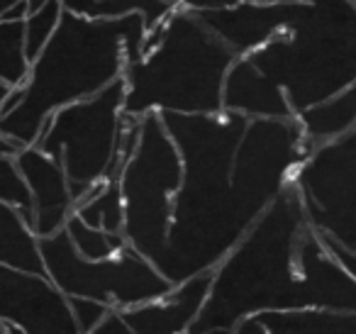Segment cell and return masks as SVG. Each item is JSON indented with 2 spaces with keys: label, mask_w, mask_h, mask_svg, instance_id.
I'll return each mask as SVG.
<instances>
[{
  "label": "cell",
  "mask_w": 356,
  "mask_h": 334,
  "mask_svg": "<svg viewBox=\"0 0 356 334\" xmlns=\"http://www.w3.org/2000/svg\"><path fill=\"white\" fill-rule=\"evenodd\" d=\"M325 239V237H322ZM325 244L330 246V251L337 256V261H339L341 266H344L346 271H349V276L356 280V254L354 251H349V249H344V246H339V244H334V241H330V239H325Z\"/></svg>",
  "instance_id": "obj_26"
},
{
  "label": "cell",
  "mask_w": 356,
  "mask_h": 334,
  "mask_svg": "<svg viewBox=\"0 0 356 334\" xmlns=\"http://www.w3.org/2000/svg\"><path fill=\"white\" fill-rule=\"evenodd\" d=\"M147 25L142 15L83 17L66 13L49 45L30 64L22 98L0 115V132L20 147L40 139L47 120L66 105L81 103L110 88L142 56Z\"/></svg>",
  "instance_id": "obj_3"
},
{
  "label": "cell",
  "mask_w": 356,
  "mask_h": 334,
  "mask_svg": "<svg viewBox=\"0 0 356 334\" xmlns=\"http://www.w3.org/2000/svg\"><path fill=\"white\" fill-rule=\"evenodd\" d=\"M268 334H356V312L341 310H286V312L254 315Z\"/></svg>",
  "instance_id": "obj_17"
},
{
  "label": "cell",
  "mask_w": 356,
  "mask_h": 334,
  "mask_svg": "<svg viewBox=\"0 0 356 334\" xmlns=\"http://www.w3.org/2000/svg\"><path fill=\"white\" fill-rule=\"evenodd\" d=\"M0 334H25L17 324L8 322V319H0Z\"/></svg>",
  "instance_id": "obj_30"
},
{
  "label": "cell",
  "mask_w": 356,
  "mask_h": 334,
  "mask_svg": "<svg viewBox=\"0 0 356 334\" xmlns=\"http://www.w3.org/2000/svg\"><path fill=\"white\" fill-rule=\"evenodd\" d=\"M213 285V271L198 273L173 285L166 295L142 305L120 310L122 319L137 334H188L191 324L203 310Z\"/></svg>",
  "instance_id": "obj_13"
},
{
  "label": "cell",
  "mask_w": 356,
  "mask_h": 334,
  "mask_svg": "<svg viewBox=\"0 0 356 334\" xmlns=\"http://www.w3.org/2000/svg\"><path fill=\"white\" fill-rule=\"evenodd\" d=\"M0 319L25 334H81L69 298L47 276L0 266Z\"/></svg>",
  "instance_id": "obj_10"
},
{
  "label": "cell",
  "mask_w": 356,
  "mask_h": 334,
  "mask_svg": "<svg viewBox=\"0 0 356 334\" xmlns=\"http://www.w3.org/2000/svg\"><path fill=\"white\" fill-rule=\"evenodd\" d=\"M30 59L25 51V20H0V81L10 88L25 86Z\"/></svg>",
  "instance_id": "obj_19"
},
{
  "label": "cell",
  "mask_w": 356,
  "mask_h": 334,
  "mask_svg": "<svg viewBox=\"0 0 356 334\" xmlns=\"http://www.w3.org/2000/svg\"><path fill=\"white\" fill-rule=\"evenodd\" d=\"M293 183L310 225L356 254V142L344 134L315 147Z\"/></svg>",
  "instance_id": "obj_9"
},
{
  "label": "cell",
  "mask_w": 356,
  "mask_h": 334,
  "mask_svg": "<svg viewBox=\"0 0 356 334\" xmlns=\"http://www.w3.org/2000/svg\"><path fill=\"white\" fill-rule=\"evenodd\" d=\"M184 178V164L161 115L142 118L137 147L120 173L127 246L154 266L166 249L173 220V200Z\"/></svg>",
  "instance_id": "obj_6"
},
{
  "label": "cell",
  "mask_w": 356,
  "mask_h": 334,
  "mask_svg": "<svg viewBox=\"0 0 356 334\" xmlns=\"http://www.w3.org/2000/svg\"><path fill=\"white\" fill-rule=\"evenodd\" d=\"M247 3H283V0H247Z\"/></svg>",
  "instance_id": "obj_34"
},
{
  "label": "cell",
  "mask_w": 356,
  "mask_h": 334,
  "mask_svg": "<svg viewBox=\"0 0 356 334\" xmlns=\"http://www.w3.org/2000/svg\"><path fill=\"white\" fill-rule=\"evenodd\" d=\"M17 3H22V0H0V17H6Z\"/></svg>",
  "instance_id": "obj_31"
},
{
  "label": "cell",
  "mask_w": 356,
  "mask_h": 334,
  "mask_svg": "<svg viewBox=\"0 0 356 334\" xmlns=\"http://www.w3.org/2000/svg\"><path fill=\"white\" fill-rule=\"evenodd\" d=\"M173 8L181 10H193V13H208V10H222V8L234 6L237 0H166Z\"/></svg>",
  "instance_id": "obj_24"
},
{
  "label": "cell",
  "mask_w": 356,
  "mask_h": 334,
  "mask_svg": "<svg viewBox=\"0 0 356 334\" xmlns=\"http://www.w3.org/2000/svg\"><path fill=\"white\" fill-rule=\"evenodd\" d=\"M61 15H64V8H61L59 0H49L44 8L25 17V51L30 64L49 45V40L54 37L56 27L61 22Z\"/></svg>",
  "instance_id": "obj_21"
},
{
  "label": "cell",
  "mask_w": 356,
  "mask_h": 334,
  "mask_svg": "<svg viewBox=\"0 0 356 334\" xmlns=\"http://www.w3.org/2000/svg\"><path fill=\"white\" fill-rule=\"evenodd\" d=\"M10 86H8V84H3V81H0V108H3V103H6V98H8V95H10Z\"/></svg>",
  "instance_id": "obj_33"
},
{
  "label": "cell",
  "mask_w": 356,
  "mask_h": 334,
  "mask_svg": "<svg viewBox=\"0 0 356 334\" xmlns=\"http://www.w3.org/2000/svg\"><path fill=\"white\" fill-rule=\"evenodd\" d=\"M176 142L184 178L156 269L171 285L213 271L252 230L312 154L298 118L159 113Z\"/></svg>",
  "instance_id": "obj_1"
},
{
  "label": "cell",
  "mask_w": 356,
  "mask_h": 334,
  "mask_svg": "<svg viewBox=\"0 0 356 334\" xmlns=\"http://www.w3.org/2000/svg\"><path fill=\"white\" fill-rule=\"evenodd\" d=\"M307 308L356 312V280L310 225L291 181L213 269L208 300L188 334H232L254 315Z\"/></svg>",
  "instance_id": "obj_2"
},
{
  "label": "cell",
  "mask_w": 356,
  "mask_h": 334,
  "mask_svg": "<svg viewBox=\"0 0 356 334\" xmlns=\"http://www.w3.org/2000/svg\"><path fill=\"white\" fill-rule=\"evenodd\" d=\"M222 110L249 120H293L298 118L286 90L266 76L249 56H237L222 86Z\"/></svg>",
  "instance_id": "obj_14"
},
{
  "label": "cell",
  "mask_w": 356,
  "mask_h": 334,
  "mask_svg": "<svg viewBox=\"0 0 356 334\" xmlns=\"http://www.w3.org/2000/svg\"><path fill=\"white\" fill-rule=\"evenodd\" d=\"M69 308H71V315H74L76 324H79L81 334H90L110 312H113V308H108V305L98 303V300H90V298H69Z\"/></svg>",
  "instance_id": "obj_23"
},
{
  "label": "cell",
  "mask_w": 356,
  "mask_h": 334,
  "mask_svg": "<svg viewBox=\"0 0 356 334\" xmlns=\"http://www.w3.org/2000/svg\"><path fill=\"white\" fill-rule=\"evenodd\" d=\"M0 266L44 276L40 237L20 207L0 200Z\"/></svg>",
  "instance_id": "obj_15"
},
{
  "label": "cell",
  "mask_w": 356,
  "mask_h": 334,
  "mask_svg": "<svg viewBox=\"0 0 356 334\" xmlns=\"http://www.w3.org/2000/svg\"><path fill=\"white\" fill-rule=\"evenodd\" d=\"M15 164L32 198V230L40 239L61 232L76 210L64 166L35 144L22 147L15 157Z\"/></svg>",
  "instance_id": "obj_11"
},
{
  "label": "cell",
  "mask_w": 356,
  "mask_h": 334,
  "mask_svg": "<svg viewBox=\"0 0 356 334\" xmlns=\"http://www.w3.org/2000/svg\"><path fill=\"white\" fill-rule=\"evenodd\" d=\"M124 127V81L81 103L66 105L47 120L35 147L64 166L74 200L79 202L100 183L118 181L120 137Z\"/></svg>",
  "instance_id": "obj_7"
},
{
  "label": "cell",
  "mask_w": 356,
  "mask_h": 334,
  "mask_svg": "<svg viewBox=\"0 0 356 334\" xmlns=\"http://www.w3.org/2000/svg\"><path fill=\"white\" fill-rule=\"evenodd\" d=\"M232 334H268V329L264 327L259 317H247L232 329Z\"/></svg>",
  "instance_id": "obj_28"
},
{
  "label": "cell",
  "mask_w": 356,
  "mask_h": 334,
  "mask_svg": "<svg viewBox=\"0 0 356 334\" xmlns=\"http://www.w3.org/2000/svg\"><path fill=\"white\" fill-rule=\"evenodd\" d=\"M0 200L20 207L32 225V198L13 157H0Z\"/></svg>",
  "instance_id": "obj_22"
},
{
  "label": "cell",
  "mask_w": 356,
  "mask_h": 334,
  "mask_svg": "<svg viewBox=\"0 0 356 334\" xmlns=\"http://www.w3.org/2000/svg\"><path fill=\"white\" fill-rule=\"evenodd\" d=\"M44 276L66 298H90L113 310L156 300L173 288L161 271L132 246L118 256L90 261L74 249L66 230L40 239Z\"/></svg>",
  "instance_id": "obj_8"
},
{
  "label": "cell",
  "mask_w": 356,
  "mask_h": 334,
  "mask_svg": "<svg viewBox=\"0 0 356 334\" xmlns=\"http://www.w3.org/2000/svg\"><path fill=\"white\" fill-rule=\"evenodd\" d=\"M249 59L286 90L296 115L332 98L356 81L354 0H296L286 30Z\"/></svg>",
  "instance_id": "obj_5"
},
{
  "label": "cell",
  "mask_w": 356,
  "mask_h": 334,
  "mask_svg": "<svg viewBox=\"0 0 356 334\" xmlns=\"http://www.w3.org/2000/svg\"><path fill=\"white\" fill-rule=\"evenodd\" d=\"M296 0L283 3H247L237 0L222 10L198 13L200 20L234 51V56H252L286 30Z\"/></svg>",
  "instance_id": "obj_12"
},
{
  "label": "cell",
  "mask_w": 356,
  "mask_h": 334,
  "mask_svg": "<svg viewBox=\"0 0 356 334\" xmlns=\"http://www.w3.org/2000/svg\"><path fill=\"white\" fill-rule=\"evenodd\" d=\"M47 3H49V0H25V6H27V15H30V13H37V10H40V8H44Z\"/></svg>",
  "instance_id": "obj_32"
},
{
  "label": "cell",
  "mask_w": 356,
  "mask_h": 334,
  "mask_svg": "<svg viewBox=\"0 0 356 334\" xmlns=\"http://www.w3.org/2000/svg\"><path fill=\"white\" fill-rule=\"evenodd\" d=\"M66 234H69L74 249L79 251L83 259L100 261L110 259V256H118L122 249H127V239L124 234H115V232L95 230V227L86 225L81 217L71 215L66 222Z\"/></svg>",
  "instance_id": "obj_20"
},
{
  "label": "cell",
  "mask_w": 356,
  "mask_h": 334,
  "mask_svg": "<svg viewBox=\"0 0 356 334\" xmlns=\"http://www.w3.org/2000/svg\"><path fill=\"white\" fill-rule=\"evenodd\" d=\"M20 144L15 142V139H10L8 134L0 132V157H13L15 159L17 154H20Z\"/></svg>",
  "instance_id": "obj_29"
},
{
  "label": "cell",
  "mask_w": 356,
  "mask_h": 334,
  "mask_svg": "<svg viewBox=\"0 0 356 334\" xmlns=\"http://www.w3.org/2000/svg\"><path fill=\"white\" fill-rule=\"evenodd\" d=\"M90 334H137V332L124 322L122 315H120V310H113V312H110Z\"/></svg>",
  "instance_id": "obj_25"
},
{
  "label": "cell",
  "mask_w": 356,
  "mask_h": 334,
  "mask_svg": "<svg viewBox=\"0 0 356 334\" xmlns=\"http://www.w3.org/2000/svg\"><path fill=\"white\" fill-rule=\"evenodd\" d=\"M298 122L312 147L334 142L349 134L356 127V81L332 98L298 113Z\"/></svg>",
  "instance_id": "obj_16"
},
{
  "label": "cell",
  "mask_w": 356,
  "mask_h": 334,
  "mask_svg": "<svg viewBox=\"0 0 356 334\" xmlns=\"http://www.w3.org/2000/svg\"><path fill=\"white\" fill-rule=\"evenodd\" d=\"M74 215L81 217L86 225L95 227V230L122 234L124 207H122V193H120V178L118 181L100 183L88 196L81 198L76 202Z\"/></svg>",
  "instance_id": "obj_18"
},
{
  "label": "cell",
  "mask_w": 356,
  "mask_h": 334,
  "mask_svg": "<svg viewBox=\"0 0 356 334\" xmlns=\"http://www.w3.org/2000/svg\"><path fill=\"white\" fill-rule=\"evenodd\" d=\"M234 51L193 10H176L147 32L142 56L124 69V113H220Z\"/></svg>",
  "instance_id": "obj_4"
},
{
  "label": "cell",
  "mask_w": 356,
  "mask_h": 334,
  "mask_svg": "<svg viewBox=\"0 0 356 334\" xmlns=\"http://www.w3.org/2000/svg\"><path fill=\"white\" fill-rule=\"evenodd\" d=\"M354 6H356V0H354Z\"/></svg>",
  "instance_id": "obj_35"
},
{
  "label": "cell",
  "mask_w": 356,
  "mask_h": 334,
  "mask_svg": "<svg viewBox=\"0 0 356 334\" xmlns=\"http://www.w3.org/2000/svg\"><path fill=\"white\" fill-rule=\"evenodd\" d=\"M59 3L66 13H74V15H83V17H95V8H98L100 0H59Z\"/></svg>",
  "instance_id": "obj_27"
}]
</instances>
